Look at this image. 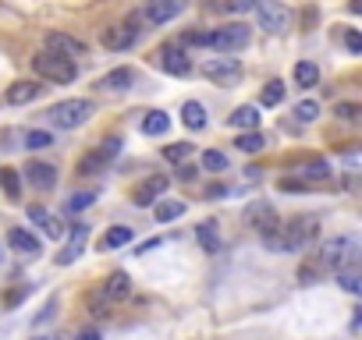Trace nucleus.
<instances>
[{"label": "nucleus", "mask_w": 362, "mask_h": 340, "mask_svg": "<svg viewBox=\"0 0 362 340\" xmlns=\"http://www.w3.org/2000/svg\"><path fill=\"white\" fill-rule=\"evenodd\" d=\"M316 262H320L323 273L327 269L341 273L348 266H359V241L355 238H330V241H323L320 252H316Z\"/></svg>", "instance_id": "1"}, {"label": "nucleus", "mask_w": 362, "mask_h": 340, "mask_svg": "<svg viewBox=\"0 0 362 340\" xmlns=\"http://www.w3.org/2000/svg\"><path fill=\"white\" fill-rule=\"evenodd\" d=\"M316 234H320L316 216H295V220H288L281 227V244H284V252H302L309 241H316Z\"/></svg>", "instance_id": "2"}, {"label": "nucleus", "mask_w": 362, "mask_h": 340, "mask_svg": "<svg viewBox=\"0 0 362 340\" xmlns=\"http://www.w3.org/2000/svg\"><path fill=\"white\" fill-rule=\"evenodd\" d=\"M46 117H50L53 128L71 132V128L85 125V120L93 117V103H89V100H64V103H53V107L46 110Z\"/></svg>", "instance_id": "3"}, {"label": "nucleus", "mask_w": 362, "mask_h": 340, "mask_svg": "<svg viewBox=\"0 0 362 340\" xmlns=\"http://www.w3.org/2000/svg\"><path fill=\"white\" fill-rule=\"evenodd\" d=\"M33 68H36L40 78H46V82H53V85H68V82H75V75H78V68L71 64V60L57 57V53H50V50H43V53L33 57Z\"/></svg>", "instance_id": "4"}, {"label": "nucleus", "mask_w": 362, "mask_h": 340, "mask_svg": "<svg viewBox=\"0 0 362 340\" xmlns=\"http://www.w3.org/2000/svg\"><path fill=\"white\" fill-rule=\"evenodd\" d=\"M209 46L217 53H234V50H245L249 46V25L241 21H231V25H221L209 33Z\"/></svg>", "instance_id": "5"}, {"label": "nucleus", "mask_w": 362, "mask_h": 340, "mask_svg": "<svg viewBox=\"0 0 362 340\" xmlns=\"http://www.w3.org/2000/svg\"><path fill=\"white\" fill-rule=\"evenodd\" d=\"M245 224H249L256 234H263V238H266V234H274V231L281 227V220H277V209L270 206V202H263V199L245 206Z\"/></svg>", "instance_id": "6"}, {"label": "nucleus", "mask_w": 362, "mask_h": 340, "mask_svg": "<svg viewBox=\"0 0 362 340\" xmlns=\"http://www.w3.org/2000/svg\"><path fill=\"white\" fill-rule=\"evenodd\" d=\"M202 75L214 85H238L241 82V64L231 57H209L202 64Z\"/></svg>", "instance_id": "7"}, {"label": "nucleus", "mask_w": 362, "mask_h": 340, "mask_svg": "<svg viewBox=\"0 0 362 340\" xmlns=\"http://www.w3.org/2000/svg\"><path fill=\"white\" fill-rule=\"evenodd\" d=\"M252 11H256L259 28H266V33H274V36L288 33V25H291V11H288L284 4H256Z\"/></svg>", "instance_id": "8"}, {"label": "nucleus", "mask_w": 362, "mask_h": 340, "mask_svg": "<svg viewBox=\"0 0 362 340\" xmlns=\"http://www.w3.org/2000/svg\"><path fill=\"white\" fill-rule=\"evenodd\" d=\"M157 64L167 71V75H189L192 71V57L185 53V50H181L178 43H164L160 50H157Z\"/></svg>", "instance_id": "9"}, {"label": "nucleus", "mask_w": 362, "mask_h": 340, "mask_svg": "<svg viewBox=\"0 0 362 340\" xmlns=\"http://www.w3.org/2000/svg\"><path fill=\"white\" fill-rule=\"evenodd\" d=\"M46 50L57 53V57H64V60H71V64H75V57H85L89 53V46L78 36H68V33H50L46 36Z\"/></svg>", "instance_id": "10"}, {"label": "nucleus", "mask_w": 362, "mask_h": 340, "mask_svg": "<svg viewBox=\"0 0 362 340\" xmlns=\"http://www.w3.org/2000/svg\"><path fill=\"white\" fill-rule=\"evenodd\" d=\"M167 177L164 174H153V177H146L142 184H135V192H132V202L135 206H153L157 199H164V192H167Z\"/></svg>", "instance_id": "11"}, {"label": "nucleus", "mask_w": 362, "mask_h": 340, "mask_svg": "<svg viewBox=\"0 0 362 340\" xmlns=\"http://www.w3.org/2000/svg\"><path fill=\"white\" fill-rule=\"evenodd\" d=\"M100 294H103L110 305H114V301H128V298H132V276H128L125 269H114L107 280H103Z\"/></svg>", "instance_id": "12"}, {"label": "nucleus", "mask_w": 362, "mask_h": 340, "mask_svg": "<svg viewBox=\"0 0 362 340\" xmlns=\"http://www.w3.org/2000/svg\"><path fill=\"white\" fill-rule=\"evenodd\" d=\"M28 220H33V224H40V231H43V234H46L50 241H60V238L68 234V227L60 224V216L46 213L43 206H28Z\"/></svg>", "instance_id": "13"}, {"label": "nucleus", "mask_w": 362, "mask_h": 340, "mask_svg": "<svg viewBox=\"0 0 362 340\" xmlns=\"http://www.w3.org/2000/svg\"><path fill=\"white\" fill-rule=\"evenodd\" d=\"M25 177H28V184H33V188L50 192L53 184H57V167H50V163H43V160H33V163H25Z\"/></svg>", "instance_id": "14"}, {"label": "nucleus", "mask_w": 362, "mask_h": 340, "mask_svg": "<svg viewBox=\"0 0 362 340\" xmlns=\"http://www.w3.org/2000/svg\"><path fill=\"white\" fill-rule=\"evenodd\" d=\"M85 241H89V227H85V224L71 227V238H68V244H64V252L57 256V262H60V266H71V262H75V259L82 256Z\"/></svg>", "instance_id": "15"}, {"label": "nucleus", "mask_w": 362, "mask_h": 340, "mask_svg": "<svg viewBox=\"0 0 362 340\" xmlns=\"http://www.w3.org/2000/svg\"><path fill=\"white\" fill-rule=\"evenodd\" d=\"M181 11H185V4H181V0H157V4H149L142 15H146V21H153V25H164V21L178 18Z\"/></svg>", "instance_id": "16"}, {"label": "nucleus", "mask_w": 362, "mask_h": 340, "mask_svg": "<svg viewBox=\"0 0 362 340\" xmlns=\"http://www.w3.org/2000/svg\"><path fill=\"white\" fill-rule=\"evenodd\" d=\"M132 82H135V71H132V68H114V71H107V75L96 82V89H100V92H125Z\"/></svg>", "instance_id": "17"}, {"label": "nucleus", "mask_w": 362, "mask_h": 340, "mask_svg": "<svg viewBox=\"0 0 362 340\" xmlns=\"http://www.w3.org/2000/svg\"><path fill=\"white\" fill-rule=\"evenodd\" d=\"M40 92H43V85H40V82H28V78H21V82L8 85V103H11V107L33 103V100L40 96Z\"/></svg>", "instance_id": "18"}, {"label": "nucleus", "mask_w": 362, "mask_h": 340, "mask_svg": "<svg viewBox=\"0 0 362 340\" xmlns=\"http://www.w3.org/2000/svg\"><path fill=\"white\" fill-rule=\"evenodd\" d=\"M100 43H103L107 50H128V46L135 43V36L128 33L125 25H107L103 33H100Z\"/></svg>", "instance_id": "19"}, {"label": "nucleus", "mask_w": 362, "mask_h": 340, "mask_svg": "<svg viewBox=\"0 0 362 340\" xmlns=\"http://www.w3.org/2000/svg\"><path fill=\"white\" fill-rule=\"evenodd\" d=\"M8 244H11L15 252H25V256H40V241H36L33 234H28L25 227H15V231L8 234Z\"/></svg>", "instance_id": "20"}, {"label": "nucleus", "mask_w": 362, "mask_h": 340, "mask_svg": "<svg viewBox=\"0 0 362 340\" xmlns=\"http://www.w3.org/2000/svg\"><path fill=\"white\" fill-rule=\"evenodd\" d=\"M132 238H135V231H132V227H110V231H107L96 244H100V252H110V249H121V244H128Z\"/></svg>", "instance_id": "21"}, {"label": "nucleus", "mask_w": 362, "mask_h": 340, "mask_svg": "<svg viewBox=\"0 0 362 340\" xmlns=\"http://www.w3.org/2000/svg\"><path fill=\"white\" fill-rule=\"evenodd\" d=\"M231 125L241 128V135H245V132H256V128H259V110H256V107H238V110L231 114Z\"/></svg>", "instance_id": "22"}, {"label": "nucleus", "mask_w": 362, "mask_h": 340, "mask_svg": "<svg viewBox=\"0 0 362 340\" xmlns=\"http://www.w3.org/2000/svg\"><path fill=\"white\" fill-rule=\"evenodd\" d=\"M196 238H199V244H202L206 252H221V234H217V224H214V220L199 224V227H196Z\"/></svg>", "instance_id": "23"}, {"label": "nucleus", "mask_w": 362, "mask_h": 340, "mask_svg": "<svg viewBox=\"0 0 362 340\" xmlns=\"http://www.w3.org/2000/svg\"><path fill=\"white\" fill-rule=\"evenodd\" d=\"M185 213V202H178V199H160L157 206H153V216L160 224H171V220H178V216Z\"/></svg>", "instance_id": "24"}, {"label": "nucleus", "mask_w": 362, "mask_h": 340, "mask_svg": "<svg viewBox=\"0 0 362 340\" xmlns=\"http://www.w3.org/2000/svg\"><path fill=\"white\" fill-rule=\"evenodd\" d=\"M167 128H171V117L160 114V110L142 117V135H167Z\"/></svg>", "instance_id": "25"}, {"label": "nucleus", "mask_w": 362, "mask_h": 340, "mask_svg": "<svg viewBox=\"0 0 362 340\" xmlns=\"http://www.w3.org/2000/svg\"><path fill=\"white\" fill-rule=\"evenodd\" d=\"M181 120H185V128L202 132V128H206V107H202V103H185V110H181Z\"/></svg>", "instance_id": "26"}, {"label": "nucleus", "mask_w": 362, "mask_h": 340, "mask_svg": "<svg viewBox=\"0 0 362 340\" xmlns=\"http://www.w3.org/2000/svg\"><path fill=\"white\" fill-rule=\"evenodd\" d=\"M295 82L302 89H313L320 82V68L313 64V60H298V64H295Z\"/></svg>", "instance_id": "27"}, {"label": "nucleus", "mask_w": 362, "mask_h": 340, "mask_svg": "<svg viewBox=\"0 0 362 340\" xmlns=\"http://www.w3.org/2000/svg\"><path fill=\"white\" fill-rule=\"evenodd\" d=\"M85 308L93 312V319H110L114 316V305L100 294V291H93V294H85Z\"/></svg>", "instance_id": "28"}, {"label": "nucleus", "mask_w": 362, "mask_h": 340, "mask_svg": "<svg viewBox=\"0 0 362 340\" xmlns=\"http://www.w3.org/2000/svg\"><path fill=\"white\" fill-rule=\"evenodd\" d=\"M0 188H4V195H8L11 202H18V199H21V181H18V170H11V167L0 170Z\"/></svg>", "instance_id": "29"}, {"label": "nucleus", "mask_w": 362, "mask_h": 340, "mask_svg": "<svg viewBox=\"0 0 362 340\" xmlns=\"http://www.w3.org/2000/svg\"><path fill=\"white\" fill-rule=\"evenodd\" d=\"M281 100H284V82H281V78L266 82V85H263V92H259V103H263V107H277Z\"/></svg>", "instance_id": "30"}, {"label": "nucleus", "mask_w": 362, "mask_h": 340, "mask_svg": "<svg viewBox=\"0 0 362 340\" xmlns=\"http://www.w3.org/2000/svg\"><path fill=\"white\" fill-rule=\"evenodd\" d=\"M338 276V284L348 291V294H359L362 291V273H359V266H348V269H341V273H334Z\"/></svg>", "instance_id": "31"}, {"label": "nucleus", "mask_w": 362, "mask_h": 340, "mask_svg": "<svg viewBox=\"0 0 362 340\" xmlns=\"http://www.w3.org/2000/svg\"><path fill=\"white\" fill-rule=\"evenodd\" d=\"M78 174H100V170H107V160L100 156V152H85V156H78V167H75Z\"/></svg>", "instance_id": "32"}, {"label": "nucleus", "mask_w": 362, "mask_h": 340, "mask_svg": "<svg viewBox=\"0 0 362 340\" xmlns=\"http://www.w3.org/2000/svg\"><path fill=\"white\" fill-rule=\"evenodd\" d=\"M202 170H209V174L227 170V156H224L221 149H206V152H202Z\"/></svg>", "instance_id": "33"}, {"label": "nucleus", "mask_w": 362, "mask_h": 340, "mask_svg": "<svg viewBox=\"0 0 362 340\" xmlns=\"http://www.w3.org/2000/svg\"><path fill=\"white\" fill-rule=\"evenodd\" d=\"M234 145H238L241 152H259V149L266 145V138H263L259 132H245V135H238V138H234Z\"/></svg>", "instance_id": "34"}, {"label": "nucleus", "mask_w": 362, "mask_h": 340, "mask_svg": "<svg viewBox=\"0 0 362 340\" xmlns=\"http://www.w3.org/2000/svg\"><path fill=\"white\" fill-rule=\"evenodd\" d=\"M192 156V142H174L164 149V160L167 163H181V160H189Z\"/></svg>", "instance_id": "35"}, {"label": "nucleus", "mask_w": 362, "mask_h": 340, "mask_svg": "<svg viewBox=\"0 0 362 340\" xmlns=\"http://www.w3.org/2000/svg\"><path fill=\"white\" fill-rule=\"evenodd\" d=\"M50 145H53V135L50 132H40V128L25 132V149H50Z\"/></svg>", "instance_id": "36"}, {"label": "nucleus", "mask_w": 362, "mask_h": 340, "mask_svg": "<svg viewBox=\"0 0 362 340\" xmlns=\"http://www.w3.org/2000/svg\"><path fill=\"white\" fill-rule=\"evenodd\" d=\"M327 177H330V170H327V163H320V160H313V163L302 167V184H309V181H327Z\"/></svg>", "instance_id": "37"}, {"label": "nucleus", "mask_w": 362, "mask_h": 340, "mask_svg": "<svg viewBox=\"0 0 362 340\" xmlns=\"http://www.w3.org/2000/svg\"><path fill=\"white\" fill-rule=\"evenodd\" d=\"M320 276H323V269H320V262H316V259H313V262H302V266H298V280H302V284H316Z\"/></svg>", "instance_id": "38"}, {"label": "nucleus", "mask_w": 362, "mask_h": 340, "mask_svg": "<svg viewBox=\"0 0 362 340\" xmlns=\"http://www.w3.org/2000/svg\"><path fill=\"white\" fill-rule=\"evenodd\" d=\"M295 117L309 125V120H316V117H320V103H316V100H302V103L295 107Z\"/></svg>", "instance_id": "39"}, {"label": "nucleus", "mask_w": 362, "mask_h": 340, "mask_svg": "<svg viewBox=\"0 0 362 340\" xmlns=\"http://www.w3.org/2000/svg\"><path fill=\"white\" fill-rule=\"evenodd\" d=\"M93 202H96V192H75V195L68 199V209H71V213H82V209H89Z\"/></svg>", "instance_id": "40"}, {"label": "nucleus", "mask_w": 362, "mask_h": 340, "mask_svg": "<svg viewBox=\"0 0 362 340\" xmlns=\"http://www.w3.org/2000/svg\"><path fill=\"white\" fill-rule=\"evenodd\" d=\"M178 46L181 50H185V46H209V33H185Z\"/></svg>", "instance_id": "41"}, {"label": "nucleus", "mask_w": 362, "mask_h": 340, "mask_svg": "<svg viewBox=\"0 0 362 340\" xmlns=\"http://www.w3.org/2000/svg\"><path fill=\"white\" fill-rule=\"evenodd\" d=\"M334 114H338L341 120H355V117L362 114V107H359V103H338V107H334Z\"/></svg>", "instance_id": "42"}, {"label": "nucleus", "mask_w": 362, "mask_h": 340, "mask_svg": "<svg viewBox=\"0 0 362 340\" xmlns=\"http://www.w3.org/2000/svg\"><path fill=\"white\" fill-rule=\"evenodd\" d=\"M96 152H100V156H103V160H110V156H117V152H121V138H103V145H100Z\"/></svg>", "instance_id": "43"}, {"label": "nucleus", "mask_w": 362, "mask_h": 340, "mask_svg": "<svg viewBox=\"0 0 362 340\" xmlns=\"http://www.w3.org/2000/svg\"><path fill=\"white\" fill-rule=\"evenodd\" d=\"M345 46H348L352 53H359V50H362V36L355 33V28H348V33H345Z\"/></svg>", "instance_id": "44"}, {"label": "nucleus", "mask_w": 362, "mask_h": 340, "mask_svg": "<svg viewBox=\"0 0 362 340\" xmlns=\"http://www.w3.org/2000/svg\"><path fill=\"white\" fill-rule=\"evenodd\" d=\"M277 188H284V192H306V184H302V181H291V177H281Z\"/></svg>", "instance_id": "45"}, {"label": "nucleus", "mask_w": 362, "mask_h": 340, "mask_svg": "<svg viewBox=\"0 0 362 340\" xmlns=\"http://www.w3.org/2000/svg\"><path fill=\"white\" fill-rule=\"evenodd\" d=\"M75 340H103V337H100V330H96V326H85V330H78V333H75Z\"/></svg>", "instance_id": "46"}, {"label": "nucleus", "mask_w": 362, "mask_h": 340, "mask_svg": "<svg viewBox=\"0 0 362 340\" xmlns=\"http://www.w3.org/2000/svg\"><path fill=\"white\" fill-rule=\"evenodd\" d=\"M221 195H227L224 184H209V188H206V199H221Z\"/></svg>", "instance_id": "47"}, {"label": "nucleus", "mask_w": 362, "mask_h": 340, "mask_svg": "<svg viewBox=\"0 0 362 340\" xmlns=\"http://www.w3.org/2000/svg\"><path fill=\"white\" fill-rule=\"evenodd\" d=\"M25 294H28V287H15V291L8 294V305H15V301H21Z\"/></svg>", "instance_id": "48"}, {"label": "nucleus", "mask_w": 362, "mask_h": 340, "mask_svg": "<svg viewBox=\"0 0 362 340\" xmlns=\"http://www.w3.org/2000/svg\"><path fill=\"white\" fill-rule=\"evenodd\" d=\"M178 177H181V181H192V177H196V167H181Z\"/></svg>", "instance_id": "49"}, {"label": "nucleus", "mask_w": 362, "mask_h": 340, "mask_svg": "<svg viewBox=\"0 0 362 340\" xmlns=\"http://www.w3.org/2000/svg\"><path fill=\"white\" fill-rule=\"evenodd\" d=\"M36 340H50V337H36Z\"/></svg>", "instance_id": "50"}]
</instances>
